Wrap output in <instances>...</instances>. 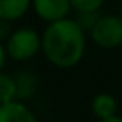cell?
Listing matches in <instances>:
<instances>
[{"instance_id": "10", "label": "cell", "mask_w": 122, "mask_h": 122, "mask_svg": "<svg viewBox=\"0 0 122 122\" xmlns=\"http://www.w3.org/2000/svg\"><path fill=\"white\" fill-rule=\"evenodd\" d=\"M105 0H70L72 9L77 14H84V12H99L102 9Z\"/></svg>"}, {"instance_id": "7", "label": "cell", "mask_w": 122, "mask_h": 122, "mask_svg": "<svg viewBox=\"0 0 122 122\" xmlns=\"http://www.w3.org/2000/svg\"><path fill=\"white\" fill-rule=\"evenodd\" d=\"M32 7V0H0V19L2 20H19Z\"/></svg>"}, {"instance_id": "1", "label": "cell", "mask_w": 122, "mask_h": 122, "mask_svg": "<svg viewBox=\"0 0 122 122\" xmlns=\"http://www.w3.org/2000/svg\"><path fill=\"white\" fill-rule=\"evenodd\" d=\"M85 34L75 19H62L49 24L42 34L45 59L60 69L77 65L85 54Z\"/></svg>"}, {"instance_id": "15", "label": "cell", "mask_w": 122, "mask_h": 122, "mask_svg": "<svg viewBox=\"0 0 122 122\" xmlns=\"http://www.w3.org/2000/svg\"><path fill=\"white\" fill-rule=\"evenodd\" d=\"M120 17H122V7H120Z\"/></svg>"}, {"instance_id": "4", "label": "cell", "mask_w": 122, "mask_h": 122, "mask_svg": "<svg viewBox=\"0 0 122 122\" xmlns=\"http://www.w3.org/2000/svg\"><path fill=\"white\" fill-rule=\"evenodd\" d=\"M32 7L35 14L47 24L67 19L72 4L70 0H32Z\"/></svg>"}, {"instance_id": "6", "label": "cell", "mask_w": 122, "mask_h": 122, "mask_svg": "<svg viewBox=\"0 0 122 122\" xmlns=\"http://www.w3.org/2000/svg\"><path fill=\"white\" fill-rule=\"evenodd\" d=\"M15 79V87H17V100H29L35 95L37 87H39V79L34 72L30 70H20L14 75Z\"/></svg>"}, {"instance_id": "9", "label": "cell", "mask_w": 122, "mask_h": 122, "mask_svg": "<svg viewBox=\"0 0 122 122\" xmlns=\"http://www.w3.org/2000/svg\"><path fill=\"white\" fill-rule=\"evenodd\" d=\"M17 100V87L14 75L0 72V104Z\"/></svg>"}, {"instance_id": "14", "label": "cell", "mask_w": 122, "mask_h": 122, "mask_svg": "<svg viewBox=\"0 0 122 122\" xmlns=\"http://www.w3.org/2000/svg\"><path fill=\"white\" fill-rule=\"evenodd\" d=\"M100 122H122V117L120 115H114V117H109V119H102Z\"/></svg>"}, {"instance_id": "3", "label": "cell", "mask_w": 122, "mask_h": 122, "mask_svg": "<svg viewBox=\"0 0 122 122\" xmlns=\"http://www.w3.org/2000/svg\"><path fill=\"white\" fill-rule=\"evenodd\" d=\"M90 37L94 44L100 49H115L122 45V17L100 15L90 32Z\"/></svg>"}, {"instance_id": "2", "label": "cell", "mask_w": 122, "mask_h": 122, "mask_svg": "<svg viewBox=\"0 0 122 122\" xmlns=\"http://www.w3.org/2000/svg\"><path fill=\"white\" fill-rule=\"evenodd\" d=\"M5 50L7 55L15 62L30 60L42 50V35L30 27L17 29L5 42Z\"/></svg>"}, {"instance_id": "12", "label": "cell", "mask_w": 122, "mask_h": 122, "mask_svg": "<svg viewBox=\"0 0 122 122\" xmlns=\"http://www.w3.org/2000/svg\"><path fill=\"white\" fill-rule=\"evenodd\" d=\"M12 35V30H10V22L9 20H2L0 19V42L5 44L9 40V37Z\"/></svg>"}, {"instance_id": "5", "label": "cell", "mask_w": 122, "mask_h": 122, "mask_svg": "<svg viewBox=\"0 0 122 122\" xmlns=\"http://www.w3.org/2000/svg\"><path fill=\"white\" fill-rule=\"evenodd\" d=\"M0 122H39L37 115L22 100L0 104Z\"/></svg>"}, {"instance_id": "11", "label": "cell", "mask_w": 122, "mask_h": 122, "mask_svg": "<svg viewBox=\"0 0 122 122\" xmlns=\"http://www.w3.org/2000/svg\"><path fill=\"white\" fill-rule=\"evenodd\" d=\"M99 19H100V14H99V12H84V14H79L75 20L79 22V25H80L85 32L90 34Z\"/></svg>"}, {"instance_id": "8", "label": "cell", "mask_w": 122, "mask_h": 122, "mask_svg": "<svg viewBox=\"0 0 122 122\" xmlns=\"http://www.w3.org/2000/svg\"><path fill=\"white\" fill-rule=\"evenodd\" d=\"M92 112L99 120L117 115V100H115V97L110 95V94H105V92L97 94L92 99Z\"/></svg>"}, {"instance_id": "13", "label": "cell", "mask_w": 122, "mask_h": 122, "mask_svg": "<svg viewBox=\"0 0 122 122\" xmlns=\"http://www.w3.org/2000/svg\"><path fill=\"white\" fill-rule=\"evenodd\" d=\"M7 50H5V44L0 42V72H2L4 65H5V59H7Z\"/></svg>"}]
</instances>
